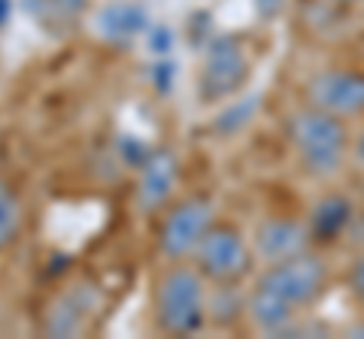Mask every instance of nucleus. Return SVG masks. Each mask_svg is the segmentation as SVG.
Wrapping results in <instances>:
<instances>
[{
    "instance_id": "obj_19",
    "label": "nucleus",
    "mask_w": 364,
    "mask_h": 339,
    "mask_svg": "<svg viewBox=\"0 0 364 339\" xmlns=\"http://www.w3.org/2000/svg\"><path fill=\"white\" fill-rule=\"evenodd\" d=\"M282 4H286V0H255V6H258L261 16H277L282 9Z\"/></svg>"
},
{
    "instance_id": "obj_17",
    "label": "nucleus",
    "mask_w": 364,
    "mask_h": 339,
    "mask_svg": "<svg viewBox=\"0 0 364 339\" xmlns=\"http://www.w3.org/2000/svg\"><path fill=\"white\" fill-rule=\"evenodd\" d=\"M170 79H173V64H158L155 67V85H158V91H167Z\"/></svg>"
},
{
    "instance_id": "obj_20",
    "label": "nucleus",
    "mask_w": 364,
    "mask_h": 339,
    "mask_svg": "<svg viewBox=\"0 0 364 339\" xmlns=\"http://www.w3.org/2000/svg\"><path fill=\"white\" fill-rule=\"evenodd\" d=\"M352 157H355V161L364 167V128L355 133V137H352Z\"/></svg>"
},
{
    "instance_id": "obj_5",
    "label": "nucleus",
    "mask_w": 364,
    "mask_h": 339,
    "mask_svg": "<svg viewBox=\"0 0 364 339\" xmlns=\"http://www.w3.org/2000/svg\"><path fill=\"white\" fill-rule=\"evenodd\" d=\"M213 224H215V209L207 197H188L176 203L164 216L161 230H158V252L170 264L186 261V257L195 255L198 243Z\"/></svg>"
},
{
    "instance_id": "obj_21",
    "label": "nucleus",
    "mask_w": 364,
    "mask_h": 339,
    "mask_svg": "<svg viewBox=\"0 0 364 339\" xmlns=\"http://www.w3.org/2000/svg\"><path fill=\"white\" fill-rule=\"evenodd\" d=\"M9 16H13V0H0V28L9 21Z\"/></svg>"
},
{
    "instance_id": "obj_1",
    "label": "nucleus",
    "mask_w": 364,
    "mask_h": 339,
    "mask_svg": "<svg viewBox=\"0 0 364 339\" xmlns=\"http://www.w3.org/2000/svg\"><path fill=\"white\" fill-rule=\"evenodd\" d=\"M289 143L304 173L313 179H331L343 170L352 152V140L346 130V118L331 116L325 109L306 104L304 109L291 112L289 118Z\"/></svg>"
},
{
    "instance_id": "obj_2",
    "label": "nucleus",
    "mask_w": 364,
    "mask_h": 339,
    "mask_svg": "<svg viewBox=\"0 0 364 339\" xmlns=\"http://www.w3.org/2000/svg\"><path fill=\"white\" fill-rule=\"evenodd\" d=\"M198 267L173 264L155 282V321L170 336H191L207 324V285Z\"/></svg>"
},
{
    "instance_id": "obj_12",
    "label": "nucleus",
    "mask_w": 364,
    "mask_h": 339,
    "mask_svg": "<svg viewBox=\"0 0 364 339\" xmlns=\"http://www.w3.org/2000/svg\"><path fill=\"white\" fill-rule=\"evenodd\" d=\"M352 224H355V209H352V203L340 194H328L313 206L306 228H310V236L316 243H334L346 230H352Z\"/></svg>"
},
{
    "instance_id": "obj_10",
    "label": "nucleus",
    "mask_w": 364,
    "mask_h": 339,
    "mask_svg": "<svg viewBox=\"0 0 364 339\" xmlns=\"http://www.w3.org/2000/svg\"><path fill=\"white\" fill-rule=\"evenodd\" d=\"M179 179V164L170 152H152L143 161L140 170V188H136V206L143 212H155L161 209L164 203L170 200Z\"/></svg>"
},
{
    "instance_id": "obj_11",
    "label": "nucleus",
    "mask_w": 364,
    "mask_h": 339,
    "mask_svg": "<svg viewBox=\"0 0 364 339\" xmlns=\"http://www.w3.org/2000/svg\"><path fill=\"white\" fill-rule=\"evenodd\" d=\"M246 315L252 318V324L258 327L261 333L279 336V333H289L291 327H294L298 309L289 306L282 297H277L273 291L261 288L258 282H255V291L246 297Z\"/></svg>"
},
{
    "instance_id": "obj_23",
    "label": "nucleus",
    "mask_w": 364,
    "mask_h": 339,
    "mask_svg": "<svg viewBox=\"0 0 364 339\" xmlns=\"http://www.w3.org/2000/svg\"><path fill=\"white\" fill-rule=\"evenodd\" d=\"M361 194H364V179H361Z\"/></svg>"
},
{
    "instance_id": "obj_18",
    "label": "nucleus",
    "mask_w": 364,
    "mask_h": 339,
    "mask_svg": "<svg viewBox=\"0 0 364 339\" xmlns=\"http://www.w3.org/2000/svg\"><path fill=\"white\" fill-rule=\"evenodd\" d=\"M152 49H155V52H167V49H170V30H167V28H158V30L152 33Z\"/></svg>"
},
{
    "instance_id": "obj_13",
    "label": "nucleus",
    "mask_w": 364,
    "mask_h": 339,
    "mask_svg": "<svg viewBox=\"0 0 364 339\" xmlns=\"http://www.w3.org/2000/svg\"><path fill=\"white\" fill-rule=\"evenodd\" d=\"M149 18H146V9L140 4H128V0H116V4H107L100 13L95 16V28L104 40L109 43H128L136 33H143Z\"/></svg>"
},
{
    "instance_id": "obj_16",
    "label": "nucleus",
    "mask_w": 364,
    "mask_h": 339,
    "mask_svg": "<svg viewBox=\"0 0 364 339\" xmlns=\"http://www.w3.org/2000/svg\"><path fill=\"white\" fill-rule=\"evenodd\" d=\"M346 291H349V297L364 309V248L349 261V269H346Z\"/></svg>"
},
{
    "instance_id": "obj_7",
    "label": "nucleus",
    "mask_w": 364,
    "mask_h": 339,
    "mask_svg": "<svg viewBox=\"0 0 364 339\" xmlns=\"http://www.w3.org/2000/svg\"><path fill=\"white\" fill-rule=\"evenodd\" d=\"M306 104L340 118L364 116V76L355 70H318L304 88Z\"/></svg>"
},
{
    "instance_id": "obj_4",
    "label": "nucleus",
    "mask_w": 364,
    "mask_h": 339,
    "mask_svg": "<svg viewBox=\"0 0 364 339\" xmlns=\"http://www.w3.org/2000/svg\"><path fill=\"white\" fill-rule=\"evenodd\" d=\"M258 285L273 291L294 309H310L328 288V264L322 255L306 248L286 261L267 264V269L258 276Z\"/></svg>"
},
{
    "instance_id": "obj_15",
    "label": "nucleus",
    "mask_w": 364,
    "mask_h": 339,
    "mask_svg": "<svg viewBox=\"0 0 364 339\" xmlns=\"http://www.w3.org/2000/svg\"><path fill=\"white\" fill-rule=\"evenodd\" d=\"M258 104H261V94H249V97L234 100V104L228 106L225 112H219V118H215L213 128L219 133H237V130L246 128V124L255 118Z\"/></svg>"
},
{
    "instance_id": "obj_6",
    "label": "nucleus",
    "mask_w": 364,
    "mask_h": 339,
    "mask_svg": "<svg viewBox=\"0 0 364 339\" xmlns=\"http://www.w3.org/2000/svg\"><path fill=\"white\" fill-rule=\"evenodd\" d=\"M249 79V55L234 37L213 40L203 52L200 76H198V94L203 104L228 100L243 88Z\"/></svg>"
},
{
    "instance_id": "obj_9",
    "label": "nucleus",
    "mask_w": 364,
    "mask_h": 339,
    "mask_svg": "<svg viewBox=\"0 0 364 339\" xmlns=\"http://www.w3.org/2000/svg\"><path fill=\"white\" fill-rule=\"evenodd\" d=\"M97 303L100 294L95 291V285H85V282L61 291L49 306V312H46V324H43L46 336H79L88 315L97 309Z\"/></svg>"
},
{
    "instance_id": "obj_14",
    "label": "nucleus",
    "mask_w": 364,
    "mask_h": 339,
    "mask_svg": "<svg viewBox=\"0 0 364 339\" xmlns=\"http://www.w3.org/2000/svg\"><path fill=\"white\" fill-rule=\"evenodd\" d=\"M18 233H21V206L13 188L6 185V179H0V252H6L18 240Z\"/></svg>"
},
{
    "instance_id": "obj_3",
    "label": "nucleus",
    "mask_w": 364,
    "mask_h": 339,
    "mask_svg": "<svg viewBox=\"0 0 364 339\" xmlns=\"http://www.w3.org/2000/svg\"><path fill=\"white\" fill-rule=\"evenodd\" d=\"M191 261L213 285H237L252 273L255 248L231 224H213L198 243Z\"/></svg>"
},
{
    "instance_id": "obj_24",
    "label": "nucleus",
    "mask_w": 364,
    "mask_h": 339,
    "mask_svg": "<svg viewBox=\"0 0 364 339\" xmlns=\"http://www.w3.org/2000/svg\"><path fill=\"white\" fill-rule=\"evenodd\" d=\"M340 4H352V0H340Z\"/></svg>"
},
{
    "instance_id": "obj_8",
    "label": "nucleus",
    "mask_w": 364,
    "mask_h": 339,
    "mask_svg": "<svg viewBox=\"0 0 364 339\" xmlns=\"http://www.w3.org/2000/svg\"><path fill=\"white\" fill-rule=\"evenodd\" d=\"M313 243L310 228L298 218H282V216H273L264 218L255 228V257L264 264H277V261H286L291 255H301L306 252Z\"/></svg>"
},
{
    "instance_id": "obj_22",
    "label": "nucleus",
    "mask_w": 364,
    "mask_h": 339,
    "mask_svg": "<svg viewBox=\"0 0 364 339\" xmlns=\"http://www.w3.org/2000/svg\"><path fill=\"white\" fill-rule=\"evenodd\" d=\"M349 336H364V321L361 324H352L349 327Z\"/></svg>"
}]
</instances>
